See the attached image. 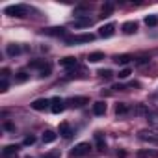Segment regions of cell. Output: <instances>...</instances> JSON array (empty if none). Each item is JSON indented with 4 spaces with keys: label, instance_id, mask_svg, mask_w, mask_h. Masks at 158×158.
<instances>
[{
    "label": "cell",
    "instance_id": "6da1fadb",
    "mask_svg": "<svg viewBox=\"0 0 158 158\" xmlns=\"http://www.w3.org/2000/svg\"><path fill=\"white\" fill-rule=\"evenodd\" d=\"M138 138H139L141 141L158 145V130H141V132L138 134Z\"/></svg>",
    "mask_w": 158,
    "mask_h": 158
},
{
    "label": "cell",
    "instance_id": "7a4b0ae2",
    "mask_svg": "<svg viewBox=\"0 0 158 158\" xmlns=\"http://www.w3.org/2000/svg\"><path fill=\"white\" fill-rule=\"evenodd\" d=\"M95 35L93 34H82V35H71V37H65V43L69 45H74V43H89L93 41Z\"/></svg>",
    "mask_w": 158,
    "mask_h": 158
},
{
    "label": "cell",
    "instance_id": "3957f363",
    "mask_svg": "<svg viewBox=\"0 0 158 158\" xmlns=\"http://www.w3.org/2000/svg\"><path fill=\"white\" fill-rule=\"evenodd\" d=\"M89 151H91V145H89V143H78V145L69 152V156H71V158H78V156L88 154Z\"/></svg>",
    "mask_w": 158,
    "mask_h": 158
},
{
    "label": "cell",
    "instance_id": "277c9868",
    "mask_svg": "<svg viewBox=\"0 0 158 158\" xmlns=\"http://www.w3.org/2000/svg\"><path fill=\"white\" fill-rule=\"evenodd\" d=\"M6 13L11 15V17H24V15H26V6H23V4L8 6V8H6Z\"/></svg>",
    "mask_w": 158,
    "mask_h": 158
},
{
    "label": "cell",
    "instance_id": "5b68a950",
    "mask_svg": "<svg viewBox=\"0 0 158 158\" xmlns=\"http://www.w3.org/2000/svg\"><path fill=\"white\" fill-rule=\"evenodd\" d=\"M50 110H52V114H60V112H63V110H65V101L60 99V97L50 99Z\"/></svg>",
    "mask_w": 158,
    "mask_h": 158
},
{
    "label": "cell",
    "instance_id": "8992f818",
    "mask_svg": "<svg viewBox=\"0 0 158 158\" xmlns=\"http://www.w3.org/2000/svg\"><path fill=\"white\" fill-rule=\"evenodd\" d=\"M91 24H93V21H91L89 17H78V19L73 21V26H74L76 30H80V28H89Z\"/></svg>",
    "mask_w": 158,
    "mask_h": 158
},
{
    "label": "cell",
    "instance_id": "52a82bcc",
    "mask_svg": "<svg viewBox=\"0 0 158 158\" xmlns=\"http://www.w3.org/2000/svg\"><path fill=\"white\" fill-rule=\"evenodd\" d=\"M48 106H50V101H48V99H37V101L32 102V108L37 110V112H43V110H47Z\"/></svg>",
    "mask_w": 158,
    "mask_h": 158
},
{
    "label": "cell",
    "instance_id": "ba28073f",
    "mask_svg": "<svg viewBox=\"0 0 158 158\" xmlns=\"http://www.w3.org/2000/svg\"><path fill=\"white\" fill-rule=\"evenodd\" d=\"M114 32H115V24H112V23H110V24L101 26V32H99V34H101L102 37H112V35H114Z\"/></svg>",
    "mask_w": 158,
    "mask_h": 158
},
{
    "label": "cell",
    "instance_id": "9c48e42d",
    "mask_svg": "<svg viewBox=\"0 0 158 158\" xmlns=\"http://www.w3.org/2000/svg\"><path fill=\"white\" fill-rule=\"evenodd\" d=\"M60 65L65 67V69H73V67H76V58H73V56H65V58L60 60Z\"/></svg>",
    "mask_w": 158,
    "mask_h": 158
},
{
    "label": "cell",
    "instance_id": "30bf717a",
    "mask_svg": "<svg viewBox=\"0 0 158 158\" xmlns=\"http://www.w3.org/2000/svg\"><path fill=\"white\" fill-rule=\"evenodd\" d=\"M121 30H123V34L130 35V34H134V32L138 30V24H136L134 21H128V23H125V24L121 26Z\"/></svg>",
    "mask_w": 158,
    "mask_h": 158
},
{
    "label": "cell",
    "instance_id": "8fae6325",
    "mask_svg": "<svg viewBox=\"0 0 158 158\" xmlns=\"http://www.w3.org/2000/svg\"><path fill=\"white\" fill-rule=\"evenodd\" d=\"M93 114H95V115H104V114H106V102L97 101V102L93 104Z\"/></svg>",
    "mask_w": 158,
    "mask_h": 158
},
{
    "label": "cell",
    "instance_id": "7c38bea8",
    "mask_svg": "<svg viewBox=\"0 0 158 158\" xmlns=\"http://www.w3.org/2000/svg\"><path fill=\"white\" fill-rule=\"evenodd\" d=\"M69 104H73V106H76V108H82L84 104H88V97H73V99L69 101Z\"/></svg>",
    "mask_w": 158,
    "mask_h": 158
},
{
    "label": "cell",
    "instance_id": "4fadbf2b",
    "mask_svg": "<svg viewBox=\"0 0 158 158\" xmlns=\"http://www.w3.org/2000/svg\"><path fill=\"white\" fill-rule=\"evenodd\" d=\"M60 134H61L65 139H69V138L73 136V130H71L69 123H61V125H60Z\"/></svg>",
    "mask_w": 158,
    "mask_h": 158
},
{
    "label": "cell",
    "instance_id": "5bb4252c",
    "mask_svg": "<svg viewBox=\"0 0 158 158\" xmlns=\"http://www.w3.org/2000/svg\"><path fill=\"white\" fill-rule=\"evenodd\" d=\"M17 145H8V147H4V151H2V154L6 156V158H10V156H15L17 158Z\"/></svg>",
    "mask_w": 158,
    "mask_h": 158
},
{
    "label": "cell",
    "instance_id": "9a60e30c",
    "mask_svg": "<svg viewBox=\"0 0 158 158\" xmlns=\"http://www.w3.org/2000/svg\"><path fill=\"white\" fill-rule=\"evenodd\" d=\"M95 143H97V149H99V151H104V149H106V141H104V138H102L101 132L95 134Z\"/></svg>",
    "mask_w": 158,
    "mask_h": 158
},
{
    "label": "cell",
    "instance_id": "2e32d148",
    "mask_svg": "<svg viewBox=\"0 0 158 158\" xmlns=\"http://www.w3.org/2000/svg\"><path fill=\"white\" fill-rule=\"evenodd\" d=\"M130 60H132V56H128V54H121V56H115V58H114V61L119 63V65H127Z\"/></svg>",
    "mask_w": 158,
    "mask_h": 158
},
{
    "label": "cell",
    "instance_id": "e0dca14e",
    "mask_svg": "<svg viewBox=\"0 0 158 158\" xmlns=\"http://www.w3.org/2000/svg\"><path fill=\"white\" fill-rule=\"evenodd\" d=\"M47 65L48 63H45V60H34V61H30V67L32 69H39V71H43Z\"/></svg>",
    "mask_w": 158,
    "mask_h": 158
},
{
    "label": "cell",
    "instance_id": "ac0fdd59",
    "mask_svg": "<svg viewBox=\"0 0 158 158\" xmlns=\"http://www.w3.org/2000/svg\"><path fill=\"white\" fill-rule=\"evenodd\" d=\"M88 60H89L91 63H97V61L104 60V54H102V52H91V54L88 56Z\"/></svg>",
    "mask_w": 158,
    "mask_h": 158
},
{
    "label": "cell",
    "instance_id": "d6986e66",
    "mask_svg": "<svg viewBox=\"0 0 158 158\" xmlns=\"http://www.w3.org/2000/svg\"><path fill=\"white\" fill-rule=\"evenodd\" d=\"M54 139H56V134H54L52 130H45V132H43V141H45V143H52Z\"/></svg>",
    "mask_w": 158,
    "mask_h": 158
},
{
    "label": "cell",
    "instance_id": "ffe728a7",
    "mask_svg": "<svg viewBox=\"0 0 158 158\" xmlns=\"http://www.w3.org/2000/svg\"><path fill=\"white\" fill-rule=\"evenodd\" d=\"M138 156L139 158H149V156L151 158H158V151H139Z\"/></svg>",
    "mask_w": 158,
    "mask_h": 158
},
{
    "label": "cell",
    "instance_id": "44dd1931",
    "mask_svg": "<svg viewBox=\"0 0 158 158\" xmlns=\"http://www.w3.org/2000/svg\"><path fill=\"white\" fill-rule=\"evenodd\" d=\"M45 34H48V35H65V28H48V30H45Z\"/></svg>",
    "mask_w": 158,
    "mask_h": 158
},
{
    "label": "cell",
    "instance_id": "7402d4cb",
    "mask_svg": "<svg viewBox=\"0 0 158 158\" xmlns=\"http://www.w3.org/2000/svg\"><path fill=\"white\" fill-rule=\"evenodd\" d=\"M115 114H117V115H125V114H128V106L123 104V102H119V104L115 106Z\"/></svg>",
    "mask_w": 158,
    "mask_h": 158
},
{
    "label": "cell",
    "instance_id": "603a6c76",
    "mask_svg": "<svg viewBox=\"0 0 158 158\" xmlns=\"http://www.w3.org/2000/svg\"><path fill=\"white\" fill-rule=\"evenodd\" d=\"M8 54L10 56H17V54H21V47H17V45H8Z\"/></svg>",
    "mask_w": 158,
    "mask_h": 158
},
{
    "label": "cell",
    "instance_id": "cb8c5ba5",
    "mask_svg": "<svg viewBox=\"0 0 158 158\" xmlns=\"http://www.w3.org/2000/svg\"><path fill=\"white\" fill-rule=\"evenodd\" d=\"M145 24H147V26H156V24H158V19H156L154 15H147V17H145Z\"/></svg>",
    "mask_w": 158,
    "mask_h": 158
},
{
    "label": "cell",
    "instance_id": "d4e9b609",
    "mask_svg": "<svg viewBox=\"0 0 158 158\" xmlns=\"http://www.w3.org/2000/svg\"><path fill=\"white\" fill-rule=\"evenodd\" d=\"M26 80H28V74H26L24 71L17 73V78H15V82H26Z\"/></svg>",
    "mask_w": 158,
    "mask_h": 158
},
{
    "label": "cell",
    "instance_id": "484cf974",
    "mask_svg": "<svg viewBox=\"0 0 158 158\" xmlns=\"http://www.w3.org/2000/svg\"><path fill=\"white\" fill-rule=\"evenodd\" d=\"M117 76L121 78V80H125V78H128V76H130V69H128V67H127V69H121Z\"/></svg>",
    "mask_w": 158,
    "mask_h": 158
},
{
    "label": "cell",
    "instance_id": "4316f807",
    "mask_svg": "<svg viewBox=\"0 0 158 158\" xmlns=\"http://www.w3.org/2000/svg\"><path fill=\"white\" fill-rule=\"evenodd\" d=\"M112 10H114V6H112V4H106V6L102 8V17H108V13H110Z\"/></svg>",
    "mask_w": 158,
    "mask_h": 158
},
{
    "label": "cell",
    "instance_id": "83f0119b",
    "mask_svg": "<svg viewBox=\"0 0 158 158\" xmlns=\"http://www.w3.org/2000/svg\"><path fill=\"white\" fill-rule=\"evenodd\" d=\"M0 91H8V78H2V80H0Z\"/></svg>",
    "mask_w": 158,
    "mask_h": 158
},
{
    "label": "cell",
    "instance_id": "f1b7e54d",
    "mask_svg": "<svg viewBox=\"0 0 158 158\" xmlns=\"http://www.w3.org/2000/svg\"><path fill=\"white\" fill-rule=\"evenodd\" d=\"M99 74H101V76H104V78H110L114 73H112L110 69H102V71H99Z\"/></svg>",
    "mask_w": 158,
    "mask_h": 158
},
{
    "label": "cell",
    "instance_id": "f546056e",
    "mask_svg": "<svg viewBox=\"0 0 158 158\" xmlns=\"http://www.w3.org/2000/svg\"><path fill=\"white\" fill-rule=\"evenodd\" d=\"M134 112H136V114H138V115H143V114H145V115H147V114H149V112H147V110H145V106H141V104H139V106H138V108H136V110H134Z\"/></svg>",
    "mask_w": 158,
    "mask_h": 158
},
{
    "label": "cell",
    "instance_id": "4dcf8cb0",
    "mask_svg": "<svg viewBox=\"0 0 158 158\" xmlns=\"http://www.w3.org/2000/svg\"><path fill=\"white\" fill-rule=\"evenodd\" d=\"M35 143V138L34 136H26L24 138V145H34Z\"/></svg>",
    "mask_w": 158,
    "mask_h": 158
},
{
    "label": "cell",
    "instance_id": "1f68e13d",
    "mask_svg": "<svg viewBox=\"0 0 158 158\" xmlns=\"http://www.w3.org/2000/svg\"><path fill=\"white\" fill-rule=\"evenodd\" d=\"M39 74H41V76H48V74H50V65H47L43 71H39Z\"/></svg>",
    "mask_w": 158,
    "mask_h": 158
},
{
    "label": "cell",
    "instance_id": "d6a6232c",
    "mask_svg": "<svg viewBox=\"0 0 158 158\" xmlns=\"http://www.w3.org/2000/svg\"><path fill=\"white\" fill-rule=\"evenodd\" d=\"M136 63H138V65H145V63H147V58H139Z\"/></svg>",
    "mask_w": 158,
    "mask_h": 158
}]
</instances>
